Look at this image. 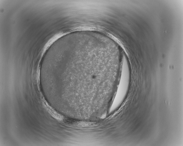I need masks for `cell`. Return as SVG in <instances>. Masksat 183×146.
<instances>
[{
	"label": "cell",
	"mask_w": 183,
	"mask_h": 146,
	"mask_svg": "<svg viewBox=\"0 0 183 146\" xmlns=\"http://www.w3.org/2000/svg\"><path fill=\"white\" fill-rule=\"evenodd\" d=\"M120 80L114 101V103H120L125 96L127 90L130 77V69L125 56H123Z\"/></svg>",
	"instance_id": "cell-1"
}]
</instances>
